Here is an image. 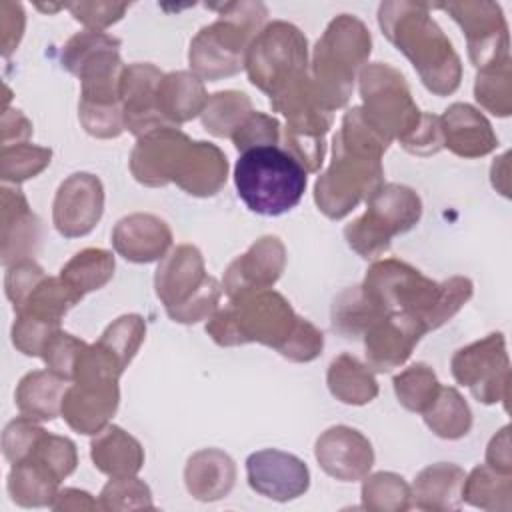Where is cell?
I'll return each instance as SVG.
<instances>
[{
  "instance_id": "obj_30",
  "label": "cell",
  "mask_w": 512,
  "mask_h": 512,
  "mask_svg": "<svg viewBox=\"0 0 512 512\" xmlns=\"http://www.w3.org/2000/svg\"><path fill=\"white\" fill-rule=\"evenodd\" d=\"M68 390V380L46 370L24 374L16 386L14 400L22 416L36 422H50L62 414V400Z\"/></svg>"
},
{
  "instance_id": "obj_4",
  "label": "cell",
  "mask_w": 512,
  "mask_h": 512,
  "mask_svg": "<svg viewBox=\"0 0 512 512\" xmlns=\"http://www.w3.org/2000/svg\"><path fill=\"white\" fill-rule=\"evenodd\" d=\"M372 52V36L366 24L340 14L326 26L312 50L310 80L320 106L334 112L348 104L358 70H362Z\"/></svg>"
},
{
  "instance_id": "obj_48",
  "label": "cell",
  "mask_w": 512,
  "mask_h": 512,
  "mask_svg": "<svg viewBox=\"0 0 512 512\" xmlns=\"http://www.w3.org/2000/svg\"><path fill=\"white\" fill-rule=\"evenodd\" d=\"M44 432L46 430L42 426H38L36 420L28 418V416L20 414L18 418L10 420L2 432L4 458L10 464L26 460L34 452V448Z\"/></svg>"
},
{
  "instance_id": "obj_47",
  "label": "cell",
  "mask_w": 512,
  "mask_h": 512,
  "mask_svg": "<svg viewBox=\"0 0 512 512\" xmlns=\"http://www.w3.org/2000/svg\"><path fill=\"white\" fill-rule=\"evenodd\" d=\"M234 148L242 154L252 148L262 146H278L280 142V122L274 116L252 110V114L236 128L230 138Z\"/></svg>"
},
{
  "instance_id": "obj_24",
  "label": "cell",
  "mask_w": 512,
  "mask_h": 512,
  "mask_svg": "<svg viewBox=\"0 0 512 512\" xmlns=\"http://www.w3.org/2000/svg\"><path fill=\"white\" fill-rule=\"evenodd\" d=\"M116 254L134 264L162 260L172 246L170 226L156 214L134 212L120 218L112 230Z\"/></svg>"
},
{
  "instance_id": "obj_37",
  "label": "cell",
  "mask_w": 512,
  "mask_h": 512,
  "mask_svg": "<svg viewBox=\"0 0 512 512\" xmlns=\"http://www.w3.org/2000/svg\"><path fill=\"white\" fill-rule=\"evenodd\" d=\"M252 114V102L248 94L238 90H222L208 96V102L200 114L206 132L218 138H232L236 128Z\"/></svg>"
},
{
  "instance_id": "obj_5",
  "label": "cell",
  "mask_w": 512,
  "mask_h": 512,
  "mask_svg": "<svg viewBox=\"0 0 512 512\" xmlns=\"http://www.w3.org/2000/svg\"><path fill=\"white\" fill-rule=\"evenodd\" d=\"M300 162L280 146L252 148L234 166V184L246 208L260 216H282L298 206L308 178Z\"/></svg>"
},
{
  "instance_id": "obj_11",
  "label": "cell",
  "mask_w": 512,
  "mask_h": 512,
  "mask_svg": "<svg viewBox=\"0 0 512 512\" xmlns=\"http://www.w3.org/2000/svg\"><path fill=\"white\" fill-rule=\"evenodd\" d=\"M452 376L466 386L482 404L502 402L508 408L510 398V358L502 332H492L464 348H458L450 360Z\"/></svg>"
},
{
  "instance_id": "obj_38",
  "label": "cell",
  "mask_w": 512,
  "mask_h": 512,
  "mask_svg": "<svg viewBox=\"0 0 512 512\" xmlns=\"http://www.w3.org/2000/svg\"><path fill=\"white\" fill-rule=\"evenodd\" d=\"M80 300L64 284L60 276H46L24 300V304L14 310L16 314H30L48 322L60 324L66 312Z\"/></svg>"
},
{
  "instance_id": "obj_33",
  "label": "cell",
  "mask_w": 512,
  "mask_h": 512,
  "mask_svg": "<svg viewBox=\"0 0 512 512\" xmlns=\"http://www.w3.org/2000/svg\"><path fill=\"white\" fill-rule=\"evenodd\" d=\"M58 480L38 460L26 458L12 464L8 474V494L24 508L50 506L58 494Z\"/></svg>"
},
{
  "instance_id": "obj_44",
  "label": "cell",
  "mask_w": 512,
  "mask_h": 512,
  "mask_svg": "<svg viewBox=\"0 0 512 512\" xmlns=\"http://www.w3.org/2000/svg\"><path fill=\"white\" fill-rule=\"evenodd\" d=\"M28 458L38 460L46 470L52 472V476L58 482L68 478L76 470V464H78L76 444L66 436H58V434H50V432L42 434L34 452Z\"/></svg>"
},
{
  "instance_id": "obj_34",
  "label": "cell",
  "mask_w": 512,
  "mask_h": 512,
  "mask_svg": "<svg viewBox=\"0 0 512 512\" xmlns=\"http://www.w3.org/2000/svg\"><path fill=\"white\" fill-rule=\"evenodd\" d=\"M422 418L444 440L464 438L472 428L470 406L454 386H440L434 402L422 412Z\"/></svg>"
},
{
  "instance_id": "obj_10",
  "label": "cell",
  "mask_w": 512,
  "mask_h": 512,
  "mask_svg": "<svg viewBox=\"0 0 512 512\" xmlns=\"http://www.w3.org/2000/svg\"><path fill=\"white\" fill-rule=\"evenodd\" d=\"M382 184V158L352 150L334 136L332 162L314 184V202L324 216L340 220Z\"/></svg>"
},
{
  "instance_id": "obj_43",
  "label": "cell",
  "mask_w": 512,
  "mask_h": 512,
  "mask_svg": "<svg viewBox=\"0 0 512 512\" xmlns=\"http://www.w3.org/2000/svg\"><path fill=\"white\" fill-rule=\"evenodd\" d=\"M144 338H146L144 318L140 314H124L116 318L112 324H108L96 342L104 346L124 368H128V364L140 350Z\"/></svg>"
},
{
  "instance_id": "obj_7",
  "label": "cell",
  "mask_w": 512,
  "mask_h": 512,
  "mask_svg": "<svg viewBox=\"0 0 512 512\" xmlns=\"http://www.w3.org/2000/svg\"><path fill=\"white\" fill-rule=\"evenodd\" d=\"M366 202V212L344 228V238L358 256L376 260L390 248L394 236L418 224L422 200L412 188L388 182L378 186Z\"/></svg>"
},
{
  "instance_id": "obj_50",
  "label": "cell",
  "mask_w": 512,
  "mask_h": 512,
  "mask_svg": "<svg viewBox=\"0 0 512 512\" xmlns=\"http://www.w3.org/2000/svg\"><path fill=\"white\" fill-rule=\"evenodd\" d=\"M222 292H224L222 284L214 276H208L206 284L186 304L174 310H168L166 314L170 316V320L178 324H196L200 320H208L218 310Z\"/></svg>"
},
{
  "instance_id": "obj_13",
  "label": "cell",
  "mask_w": 512,
  "mask_h": 512,
  "mask_svg": "<svg viewBox=\"0 0 512 512\" xmlns=\"http://www.w3.org/2000/svg\"><path fill=\"white\" fill-rule=\"evenodd\" d=\"M104 212V186L90 172H74L56 190L52 222L60 236L80 238L90 234Z\"/></svg>"
},
{
  "instance_id": "obj_20",
  "label": "cell",
  "mask_w": 512,
  "mask_h": 512,
  "mask_svg": "<svg viewBox=\"0 0 512 512\" xmlns=\"http://www.w3.org/2000/svg\"><path fill=\"white\" fill-rule=\"evenodd\" d=\"M40 244V220L18 186L0 188V256L8 268L32 258Z\"/></svg>"
},
{
  "instance_id": "obj_55",
  "label": "cell",
  "mask_w": 512,
  "mask_h": 512,
  "mask_svg": "<svg viewBox=\"0 0 512 512\" xmlns=\"http://www.w3.org/2000/svg\"><path fill=\"white\" fill-rule=\"evenodd\" d=\"M2 146H12V144H22L28 142L32 136V122L14 108H4L2 112Z\"/></svg>"
},
{
  "instance_id": "obj_46",
  "label": "cell",
  "mask_w": 512,
  "mask_h": 512,
  "mask_svg": "<svg viewBox=\"0 0 512 512\" xmlns=\"http://www.w3.org/2000/svg\"><path fill=\"white\" fill-rule=\"evenodd\" d=\"M60 324L48 322L30 314H16L12 324V344L24 356H42L46 344L52 340L56 332H60Z\"/></svg>"
},
{
  "instance_id": "obj_6",
  "label": "cell",
  "mask_w": 512,
  "mask_h": 512,
  "mask_svg": "<svg viewBox=\"0 0 512 512\" xmlns=\"http://www.w3.org/2000/svg\"><path fill=\"white\" fill-rule=\"evenodd\" d=\"M300 316L276 290H254L228 300L206 322V334L218 346L258 342L276 352L294 332Z\"/></svg>"
},
{
  "instance_id": "obj_19",
  "label": "cell",
  "mask_w": 512,
  "mask_h": 512,
  "mask_svg": "<svg viewBox=\"0 0 512 512\" xmlns=\"http://www.w3.org/2000/svg\"><path fill=\"white\" fill-rule=\"evenodd\" d=\"M162 76L160 68L148 62L128 64L122 72L120 98L124 130L132 132L136 138L162 126H170L156 104V88Z\"/></svg>"
},
{
  "instance_id": "obj_2",
  "label": "cell",
  "mask_w": 512,
  "mask_h": 512,
  "mask_svg": "<svg viewBox=\"0 0 512 512\" xmlns=\"http://www.w3.org/2000/svg\"><path fill=\"white\" fill-rule=\"evenodd\" d=\"M378 24L390 44L410 60L432 94L448 96L458 90L462 62L450 38L430 16V4L410 0L382 2L378 6Z\"/></svg>"
},
{
  "instance_id": "obj_22",
  "label": "cell",
  "mask_w": 512,
  "mask_h": 512,
  "mask_svg": "<svg viewBox=\"0 0 512 512\" xmlns=\"http://www.w3.org/2000/svg\"><path fill=\"white\" fill-rule=\"evenodd\" d=\"M208 280L202 252L192 244L172 248L154 272V290L166 312L186 304Z\"/></svg>"
},
{
  "instance_id": "obj_25",
  "label": "cell",
  "mask_w": 512,
  "mask_h": 512,
  "mask_svg": "<svg viewBox=\"0 0 512 512\" xmlns=\"http://www.w3.org/2000/svg\"><path fill=\"white\" fill-rule=\"evenodd\" d=\"M440 130L444 148L460 158H480L498 146V136L488 118L464 102H454L444 110Z\"/></svg>"
},
{
  "instance_id": "obj_40",
  "label": "cell",
  "mask_w": 512,
  "mask_h": 512,
  "mask_svg": "<svg viewBox=\"0 0 512 512\" xmlns=\"http://www.w3.org/2000/svg\"><path fill=\"white\" fill-rule=\"evenodd\" d=\"M412 506L410 486L394 472L366 474L362 482V508L374 512H404Z\"/></svg>"
},
{
  "instance_id": "obj_41",
  "label": "cell",
  "mask_w": 512,
  "mask_h": 512,
  "mask_svg": "<svg viewBox=\"0 0 512 512\" xmlns=\"http://www.w3.org/2000/svg\"><path fill=\"white\" fill-rule=\"evenodd\" d=\"M476 102L494 116L506 118L512 114V74L510 60L478 70L474 82Z\"/></svg>"
},
{
  "instance_id": "obj_56",
  "label": "cell",
  "mask_w": 512,
  "mask_h": 512,
  "mask_svg": "<svg viewBox=\"0 0 512 512\" xmlns=\"http://www.w3.org/2000/svg\"><path fill=\"white\" fill-rule=\"evenodd\" d=\"M486 464L502 474H512V456H510V426L498 430L486 448Z\"/></svg>"
},
{
  "instance_id": "obj_53",
  "label": "cell",
  "mask_w": 512,
  "mask_h": 512,
  "mask_svg": "<svg viewBox=\"0 0 512 512\" xmlns=\"http://www.w3.org/2000/svg\"><path fill=\"white\" fill-rule=\"evenodd\" d=\"M76 22L84 24L86 30H106L108 26L122 20L130 8L128 2H70L66 4Z\"/></svg>"
},
{
  "instance_id": "obj_21",
  "label": "cell",
  "mask_w": 512,
  "mask_h": 512,
  "mask_svg": "<svg viewBox=\"0 0 512 512\" xmlns=\"http://www.w3.org/2000/svg\"><path fill=\"white\" fill-rule=\"evenodd\" d=\"M190 138L178 126H162L136 140L130 152V172L136 182L160 188L172 182L180 150Z\"/></svg>"
},
{
  "instance_id": "obj_42",
  "label": "cell",
  "mask_w": 512,
  "mask_h": 512,
  "mask_svg": "<svg viewBox=\"0 0 512 512\" xmlns=\"http://www.w3.org/2000/svg\"><path fill=\"white\" fill-rule=\"evenodd\" d=\"M52 162V150L46 146L22 142L2 146L0 150V178L4 182L20 184L38 176Z\"/></svg>"
},
{
  "instance_id": "obj_29",
  "label": "cell",
  "mask_w": 512,
  "mask_h": 512,
  "mask_svg": "<svg viewBox=\"0 0 512 512\" xmlns=\"http://www.w3.org/2000/svg\"><path fill=\"white\" fill-rule=\"evenodd\" d=\"M208 102L202 80L188 70H176L162 76L156 88V104L170 126L184 124L202 114Z\"/></svg>"
},
{
  "instance_id": "obj_1",
  "label": "cell",
  "mask_w": 512,
  "mask_h": 512,
  "mask_svg": "<svg viewBox=\"0 0 512 512\" xmlns=\"http://www.w3.org/2000/svg\"><path fill=\"white\" fill-rule=\"evenodd\" d=\"M360 288L382 314H412L426 332L446 324L474 292V284L466 276L436 282L398 258L376 260Z\"/></svg>"
},
{
  "instance_id": "obj_26",
  "label": "cell",
  "mask_w": 512,
  "mask_h": 512,
  "mask_svg": "<svg viewBox=\"0 0 512 512\" xmlns=\"http://www.w3.org/2000/svg\"><path fill=\"white\" fill-rule=\"evenodd\" d=\"M236 482L234 460L218 448L194 452L184 468L186 490L202 502H214L230 494Z\"/></svg>"
},
{
  "instance_id": "obj_36",
  "label": "cell",
  "mask_w": 512,
  "mask_h": 512,
  "mask_svg": "<svg viewBox=\"0 0 512 512\" xmlns=\"http://www.w3.org/2000/svg\"><path fill=\"white\" fill-rule=\"evenodd\" d=\"M386 314H382L370 298L362 292L360 284L342 290L332 304V328L344 338H358Z\"/></svg>"
},
{
  "instance_id": "obj_52",
  "label": "cell",
  "mask_w": 512,
  "mask_h": 512,
  "mask_svg": "<svg viewBox=\"0 0 512 512\" xmlns=\"http://www.w3.org/2000/svg\"><path fill=\"white\" fill-rule=\"evenodd\" d=\"M46 278L42 266L38 262H34L32 258L20 260L12 266H8L6 278H4V288H6V296L12 302L14 310H18L24 300L30 296V292Z\"/></svg>"
},
{
  "instance_id": "obj_57",
  "label": "cell",
  "mask_w": 512,
  "mask_h": 512,
  "mask_svg": "<svg viewBox=\"0 0 512 512\" xmlns=\"http://www.w3.org/2000/svg\"><path fill=\"white\" fill-rule=\"evenodd\" d=\"M98 506L100 504L92 498V494L78 488L58 490L54 502L50 504L52 510H96Z\"/></svg>"
},
{
  "instance_id": "obj_28",
  "label": "cell",
  "mask_w": 512,
  "mask_h": 512,
  "mask_svg": "<svg viewBox=\"0 0 512 512\" xmlns=\"http://www.w3.org/2000/svg\"><path fill=\"white\" fill-rule=\"evenodd\" d=\"M90 458L94 466L110 478L136 476L144 466V448L124 428L108 424L94 434L90 442Z\"/></svg>"
},
{
  "instance_id": "obj_16",
  "label": "cell",
  "mask_w": 512,
  "mask_h": 512,
  "mask_svg": "<svg viewBox=\"0 0 512 512\" xmlns=\"http://www.w3.org/2000/svg\"><path fill=\"white\" fill-rule=\"evenodd\" d=\"M286 266V248L278 236L258 238L244 254L234 258L226 272L222 288L228 300L254 290L272 288Z\"/></svg>"
},
{
  "instance_id": "obj_54",
  "label": "cell",
  "mask_w": 512,
  "mask_h": 512,
  "mask_svg": "<svg viewBox=\"0 0 512 512\" xmlns=\"http://www.w3.org/2000/svg\"><path fill=\"white\" fill-rule=\"evenodd\" d=\"M24 26H26V14L20 2H0V38H2V54L10 56L22 36H24Z\"/></svg>"
},
{
  "instance_id": "obj_15",
  "label": "cell",
  "mask_w": 512,
  "mask_h": 512,
  "mask_svg": "<svg viewBox=\"0 0 512 512\" xmlns=\"http://www.w3.org/2000/svg\"><path fill=\"white\" fill-rule=\"evenodd\" d=\"M424 324L412 314H386L364 332L366 364L374 372H390L402 366L420 338Z\"/></svg>"
},
{
  "instance_id": "obj_12",
  "label": "cell",
  "mask_w": 512,
  "mask_h": 512,
  "mask_svg": "<svg viewBox=\"0 0 512 512\" xmlns=\"http://www.w3.org/2000/svg\"><path fill=\"white\" fill-rule=\"evenodd\" d=\"M432 8L446 10L460 24L468 44V58L476 70L510 60L508 24L498 4L446 2Z\"/></svg>"
},
{
  "instance_id": "obj_58",
  "label": "cell",
  "mask_w": 512,
  "mask_h": 512,
  "mask_svg": "<svg viewBox=\"0 0 512 512\" xmlns=\"http://www.w3.org/2000/svg\"><path fill=\"white\" fill-rule=\"evenodd\" d=\"M508 152H504L500 158H496V162L492 164L490 176H492V186L502 194V196H510V188H508Z\"/></svg>"
},
{
  "instance_id": "obj_59",
  "label": "cell",
  "mask_w": 512,
  "mask_h": 512,
  "mask_svg": "<svg viewBox=\"0 0 512 512\" xmlns=\"http://www.w3.org/2000/svg\"><path fill=\"white\" fill-rule=\"evenodd\" d=\"M36 8L42 12H58V10L66 8V4H36Z\"/></svg>"
},
{
  "instance_id": "obj_39",
  "label": "cell",
  "mask_w": 512,
  "mask_h": 512,
  "mask_svg": "<svg viewBox=\"0 0 512 512\" xmlns=\"http://www.w3.org/2000/svg\"><path fill=\"white\" fill-rule=\"evenodd\" d=\"M392 386L398 402L406 410L422 414L434 402L442 384L438 382L434 370L428 364L416 362L396 374Z\"/></svg>"
},
{
  "instance_id": "obj_45",
  "label": "cell",
  "mask_w": 512,
  "mask_h": 512,
  "mask_svg": "<svg viewBox=\"0 0 512 512\" xmlns=\"http://www.w3.org/2000/svg\"><path fill=\"white\" fill-rule=\"evenodd\" d=\"M102 510H136V508H154L152 492L146 482L136 476L110 478L100 492Z\"/></svg>"
},
{
  "instance_id": "obj_18",
  "label": "cell",
  "mask_w": 512,
  "mask_h": 512,
  "mask_svg": "<svg viewBox=\"0 0 512 512\" xmlns=\"http://www.w3.org/2000/svg\"><path fill=\"white\" fill-rule=\"evenodd\" d=\"M118 404V380H76L64 394L60 416L74 432L94 436L108 426Z\"/></svg>"
},
{
  "instance_id": "obj_3",
  "label": "cell",
  "mask_w": 512,
  "mask_h": 512,
  "mask_svg": "<svg viewBox=\"0 0 512 512\" xmlns=\"http://www.w3.org/2000/svg\"><path fill=\"white\" fill-rule=\"evenodd\" d=\"M218 20L202 26L190 42L188 62L192 72L208 82L238 74L250 42L266 26L268 8L262 2L206 4Z\"/></svg>"
},
{
  "instance_id": "obj_17",
  "label": "cell",
  "mask_w": 512,
  "mask_h": 512,
  "mask_svg": "<svg viewBox=\"0 0 512 512\" xmlns=\"http://www.w3.org/2000/svg\"><path fill=\"white\" fill-rule=\"evenodd\" d=\"M314 456L320 468L340 482L362 480L374 464L370 440L360 430L344 424L330 426L318 436Z\"/></svg>"
},
{
  "instance_id": "obj_27",
  "label": "cell",
  "mask_w": 512,
  "mask_h": 512,
  "mask_svg": "<svg viewBox=\"0 0 512 512\" xmlns=\"http://www.w3.org/2000/svg\"><path fill=\"white\" fill-rule=\"evenodd\" d=\"M466 472L452 462H438L422 468L410 486L412 506L430 512L458 510Z\"/></svg>"
},
{
  "instance_id": "obj_8",
  "label": "cell",
  "mask_w": 512,
  "mask_h": 512,
  "mask_svg": "<svg viewBox=\"0 0 512 512\" xmlns=\"http://www.w3.org/2000/svg\"><path fill=\"white\" fill-rule=\"evenodd\" d=\"M358 80L366 120L384 138L404 146L424 118L404 74L386 62H372L360 70Z\"/></svg>"
},
{
  "instance_id": "obj_35",
  "label": "cell",
  "mask_w": 512,
  "mask_h": 512,
  "mask_svg": "<svg viewBox=\"0 0 512 512\" xmlns=\"http://www.w3.org/2000/svg\"><path fill=\"white\" fill-rule=\"evenodd\" d=\"M462 500L480 510H510L512 474H502L488 464L472 468L462 484Z\"/></svg>"
},
{
  "instance_id": "obj_23",
  "label": "cell",
  "mask_w": 512,
  "mask_h": 512,
  "mask_svg": "<svg viewBox=\"0 0 512 512\" xmlns=\"http://www.w3.org/2000/svg\"><path fill=\"white\" fill-rule=\"evenodd\" d=\"M228 178L226 154L212 142L188 140L178 154L172 182L190 196L208 198L222 190Z\"/></svg>"
},
{
  "instance_id": "obj_9",
  "label": "cell",
  "mask_w": 512,
  "mask_h": 512,
  "mask_svg": "<svg viewBox=\"0 0 512 512\" xmlns=\"http://www.w3.org/2000/svg\"><path fill=\"white\" fill-rule=\"evenodd\" d=\"M244 68L258 90L274 96L308 74V40L294 24L274 20L250 42Z\"/></svg>"
},
{
  "instance_id": "obj_49",
  "label": "cell",
  "mask_w": 512,
  "mask_h": 512,
  "mask_svg": "<svg viewBox=\"0 0 512 512\" xmlns=\"http://www.w3.org/2000/svg\"><path fill=\"white\" fill-rule=\"evenodd\" d=\"M88 346V342L60 330L52 336V340L46 344L44 352H42V360L46 362L48 370L62 376L64 380L72 382L74 380V370H76V362L82 354V350Z\"/></svg>"
},
{
  "instance_id": "obj_14",
  "label": "cell",
  "mask_w": 512,
  "mask_h": 512,
  "mask_svg": "<svg viewBox=\"0 0 512 512\" xmlns=\"http://www.w3.org/2000/svg\"><path fill=\"white\" fill-rule=\"evenodd\" d=\"M246 478L254 492L276 502H288L310 488V470L290 452L264 448L246 458Z\"/></svg>"
},
{
  "instance_id": "obj_51",
  "label": "cell",
  "mask_w": 512,
  "mask_h": 512,
  "mask_svg": "<svg viewBox=\"0 0 512 512\" xmlns=\"http://www.w3.org/2000/svg\"><path fill=\"white\" fill-rule=\"evenodd\" d=\"M324 334L306 318L300 316L294 332L286 340V344L278 350L280 356L292 362H312L322 354Z\"/></svg>"
},
{
  "instance_id": "obj_31",
  "label": "cell",
  "mask_w": 512,
  "mask_h": 512,
  "mask_svg": "<svg viewBox=\"0 0 512 512\" xmlns=\"http://www.w3.org/2000/svg\"><path fill=\"white\" fill-rule=\"evenodd\" d=\"M326 384L338 402L350 406H364L378 396V382L368 364L348 352L330 362Z\"/></svg>"
},
{
  "instance_id": "obj_32",
  "label": "cell",
  "mask_w": 512,
  "mask_h": 512,
  "mask_svg": "<svg viewBox=\"0 0 512 512\" xmlns=\"http://www.w3.org/2000/svg\"><path fill=\"white\" fill-rule=\"evenodd\" d=\"M114 256L104 248H84L76 252L62 268L60 278L82 300L88 292L104 288L114 276Z\"/></svg>"
}]
</instances>
